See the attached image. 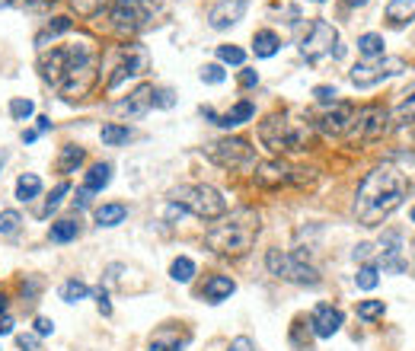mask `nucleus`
I'll list each match as a JSON object with an SVG mask.
<instances>
[{"instance_id":"obj_50","label":"nucleus","mask_w":415,"mask_h":351,"mask_svg":"<svg viewBox=\"0 0 415 351\" xmlns=\"http://www.w3.org/2000/svg\"><path fill=\"white\" fill-rule=\"evenodd\" d=\"M352 256H354V262H364V259H371V256H374V246H371V243H358Z\"/></svg>"},{"instance_id":"obj_32","label":"nucleus","mask_w":415,"mask_h":351,"mask_svg":"<svg viewBox=\"0 0 415 351\" xmlns=\"http://www.w3.org/2000/svg\"><path fill=\"white\" fill-rule=\"evenodd\" d=\"M169 278H173V281H179V284H189L195 278V262L189 259V256H179V259L169 265Z\"/></svg>"},{"instance_id":"obj_20","label":"nucleus","mask_w":415,"mask_h":351,"mask_svg":"<svg viewBox=\"0 0 415 351\" xmlns=\"http://www.w3.org/2000/svg\"><path fill=\"white\" fill-rule=\"evenodd\" d=\"M233 290H236L233 278H227V275H211L208 281H205V300L208 303H221V300H227Z\"/></svg>"},{"instance_id":"obj_56","label":"nucleus","mask_w":415,"mask_h":351,"mask_svg":"<svg viewBox=\"0 0 415 351\" xmlns=\"http://www.w3.org/2000/svg\"><path fill=\"white\" fill-rule=\"evenodd\" d=\"M36 137H38V131H23V141H26V144H32Z\"/></svg>"},{"instance_id":"obj_25","label":"nucleus","mask_w":415,"mask_h":351,"mask_svg":"<svg viewBox=\"0 0 415 351\" xmlns=\"http://www.w3.org/2000/svg\"><path fill=\"white\" fill-rule=\"evenodd\" d=\"M83 157H87L83 147H77V144H64L61 154H58V163H55L58 173H74V169L83 163Z\"/></svg>"},{"instance_id":"obj_47","label":"nucleus","mask_w":415,"mask_h":351,"mask_svg":"<svg viewBox=\"0 0 415 351\" xmlns=\"http://www.w3.org/2000/svg\"><path fill=\"white\" fill-rule=\"evenodd\" d=\"M51 332H55V323H51L48 316H38L36 320V335L42 339V335H51Z\"/></svg>"},{"instance_id":"obj_11","label":"nucleus","mask_w":415,"mask_h":351,"mask_svg":"<svg viewBox=\"0 0 415 351\" xmlns=\"http://www.w3.org/2000/svg\"><path fill=\"white\" fill-rule=\"evenodd\" d=\"M147 23V4L144 0H115L112 4V29L118 36H135Z\"/></svg>"},{"instance_id":"obj_2","label":"nucleus","mask_w":415,"mask_h":351,"mask_svg":"<svg viewBox=\"0 0 415 351\" xmlns=\"http://www.w3.org/2000/svg\"><path fill=\"white\" fill-rule=\"evenodd\" d=\"M262 230V217L253 208H240L224 224L211 227L205 234V246L217 256H246L256 246V236Z\"/></svg>"},{"instance_id":"obj_36","label":"nucleus","mask_w":415,"mask_h":351,"mask_svg":"<svg viewBox=\"0 0 415 351\" xmlns=\"http://www.w3.org/2000/svg\"><path fill=\"white\" fill-rule=\"evenodd\" d=\"M68 192H70V185H68V182H58V185H55V192H51V195H48V201H45L42 217H48L51 211H58V204L64 201V195H68Z\"/></svg>"},{"instance_id":"obj_23","label":"nucleus","mask_w":415,"mask_h":351,"mask_svg":"<svg viewBox=\"0 0 415 351\" xmlns=\"http://www.w3.org/2000/svg\"><path fill=\"white\" fill-rule=\"evenodd\" d=\"M387 19H390V26H406L415 19V0H390L387 4Z\"/></svg>"},{"instance_id":"obj_4","label":"nucleus","mask_w":415,"mask_h":351,"mask_svg":"<svg viewBox=\"0 0 415 351\" xmlns=\"http://www.w3.org/2000/svg\"><path fill=\"white\" fill-rule=\"evenodd\" d=\"M176 208L189 211V214L201 217V221H217V217L227 214V201L214 185H179V189L169 192Z\"/></svg>"},{"instance_id":"obj_31","label":"nucleus","mask_w":415,"mask_h":351,"mask_svg":"<svg viewBox=\"0 0 415 351\" xmlns=\"http://www.w3.org/2000/svg\"><path fill=\"white\" fill-rule=\"evenodd\" d=\"M131 137H135V131L128 128V125H103V144H109V147H118V144H128Z\"/></svg>"},{"instance_id":"obj_61","label":"nucleus","mask_w":415,"mask_h":351,"mask_svg":"<svg viewBox=\"0 0 415 351\" xmlns=\"http://www.w3.org/2000/svg\"><path fill=\"white\" fill-rule=\"evenodd\" d=\"M409 214H412V221H415V208H412V211H409Z\"/></svg>"},{"instance_id":"obj_55","label":"nucleus","mask_w":415,"mask_h":351,"mask_svg":"<svg viewBox=\"0 0 415 351\" xmlns=\"http://www.w3.org/2000/svg\"><path fill=\"white\" fill-rule=\"evenodd\" d=\"M36 122H38V135H42V131H48V128H51V118H45V115H38Z\"/></svg>"},{"instance_id":"obj_9","label":"nucleus","mask_w":415,"mask_h":351,"mask_svg":"<svg viewBox=\"0 0 415 351\" xmlns=\"http://www.w3.org/2000/svg\"><path fill=\"white\" fill-rule=\"evenodd\" d=\"M211 163H217L221 169H253L256 167V150L249 147V141L243 137H221V141L208 144Z\"/></svg>"},{"instance_id":"obj_17","label":"nucleus","mask_w":415,"mask_h":351,"mask_svg":"<svg viewBox=\"0 0 415 351\" xmlns=\"http://www.w3.org/2000/svg\"><path fill=\"white\" fill-rule=\"evenodd\" d=\"M256 185H262V189H278V185L291 182V167L281 160H266V163H256Z\"/></svg>"},{"instance_id":"obj_30","label":"nucleus","mask_w":415,"mask_h":351,"mask_svg":"<svg viewBox=\"0 0 415 351\" xmlns=\"http://www.w3.org/2000/svg\"><path fill=\"white\" fill-rule=\"evenodd\" d=\"M358 51L367 58V61L384 58V36H377V32H364V36L358 38Z\"/></svg>"},{"instance_id":"obj_8","label":"nucleus","mask_w":415,"mask_h":351,"mask_svg":"<svg viewBox=\"0 0 415 351\" xmlns=\"http://www.w3.org/2000/svg\"><path fill=\"white\" fill-rule=\"evenodd\" d=\"M335 45H339L335 26L326 23V19H313V23L307 26V36L300 38V55H304L307 61L320 64V61H326V58L342 55V48H335Z\"/></svg>"},{"instance_id":"obj_18","label":"nucleus","mask_w":415,"mask_h":351,"mask_svg":"<svg viewBox=\"0 0 415 351\" xmlns=\"http://www.w3.org/2000/svg\"><path fill=\"white\" fill-rule=\"evenodd\" d=\"M201 115L211 118V122H214V125H221V128H227V131H230V128H240L243 122H249V118L256 115V105L243 99V103H236L233 109L227 112V115H217L214 109H201Z\"/></svg>"},{"instance_id":"obj_26","label":"nucleus","mask_w":415,"mask_h":351,"mask_svg":"<svg viewBox=\"0 0 415 351\" xmlns=\"http://www.w3.org/2000/svg\"><path fill=\"white\" fill-rule=\"evenodd\" d=\"M125 217H128V208H125V204H118V201L96 208V224H100V227H118Z\"/></svg>"},{"instance_id":"obj_51","label":"nucleus","mask_w":415,"mask_h":351,"mask_svg":"<svg viewBox=\"0 0 415 351\" xmlns=\"http://www.w3.org/2000/svg\"><path fill=\"white\" fill-rule=\"evenodd\" d=\"M96 303H100L103 316H109V313H112V303H109V294H105V290H103V288H100V290H96Z\"/></svg>"},{"instance_id":"obj_21","label":"nucleus","mask_w":415,"mask_h":351,"mask_svg":"<svg viewBox=\"0 0 415 351\" xmlns=\"http://www.w3.org/2000/svg\"><path fill=\"white\" fill-rule=\"evenodd\" d=\"M70 26H74V19H70V16H55L51 23H45V29L36 36V45H38V48H48V42H55L58 36L70 32Z\"/></svg>"},{"instance_id":"obj_24","label":"nucleus","mask_w":415,"mask_h":351,"mask_svg":"<svg viewBox=\"0 0 415 351\" xmlns=\"http://www.w3.org/2000/svg\"><path fill=\"white\" fill-rule=\"evenodd\" d=\"M278 48H281V38L275 36L272 29H259V32L253 36V51H256V58H272Z\"/></svg>"},{"instance_id":"obj_52","label":"nucleus","mask_w":415,"mask_h":351,"mask_svg":"<svg viewBox=\"0 0 415 351\" xmlns=\"http://www.w3.org/2000/svg\"><path fill=\"white\" fill-rule=\"evenodd\" d=\"M90 195H93V192L80 189V192H77V198H74V204H77V208H87V204H90Z\"/></svg>"},{"instance_id":"obj_12","label":"nucleus","mask_w":415,"mask_h":351,"mask_svg":"<svg viewBox=\"0 0 415 351\" xmlns=\"http://www.w3.org/2000/svg\"><path fill=\"white\" fill-rule=\"evenodd\" d=\"M93 83H96V61H93V55H90V58H80V61L70 64L68 77H64V83L58 90L68 99H80V96H87Z\"/></svg>"},{"instance_id":"obj_35","label":"nucleus","mask_w":415,"mask_h":351,"mask_svg":"<svg viewBox=\"0 0 415 351\" xmlns=\"http://www.w3.org/2000/svg\"><path fill=\"white\" fill-rule=\"evenodd\" d=\"M217 58H221L224 64H233V68H243V61H246V51L236 48V45H221L217 48Z\"/></svg>"},{"instance_id":"obj_42","label":"nucleus","mask_w":415,"mask_h":351,"mask_svg":"<svg viewBox=\"0 0 415 351\" xmlns=\"http://www.w3.org/2000/svg\"><path fill=\"white\" fill-rule=\"evenodd\" d=\"M173 103H176L173 90H154L150 93V105H157V109H173Z\"/></svg>"},{"instance_id":"obj_44","label":"nucleus","mask_w":415,"mask_h":351,"mask_svg":"<svg viewBox=\"0 0 415 351\" xmlns=\"http://www.w3.org/2000/svg\"><path fill=\"white\" fill-rule=\"evenodd\" d=\"M291 182L294 185H313L316 182V169H304V167L291 169Z\"/></svg>"},{"instance_id":"obj_37","label":"nucleus","mask_w":415,"mask_h":351,"mask_svg":"<svg viewBox=\"0 0 415 351\" xmlns=\"http://www.w3.org/2000/svg\"><path fill=\"white\" fill-rule=\"evenodd\" d=\"M70 6L77 16H96V13H103L105 0H70Z\"/></svg>"},{"instance_id":"obj_43","label":"nucleus","mask_w":415,"mask_h":351,"mask_svg":"<svg viewBox=\"0 0 415 351\" xmlns=\"http://www.w3.org/2000/svg\"><path fill=\"white\" fill-rule=\"evenodd\" d=\"M224 68L221 64H205V68H201V80L205 83H224Z\"/></svg>"},{"instance_id":"obj_38","label":"nucleus","mask_w":415,"mask_h":351,"mask_svg":"<svg viewBox=\"0 0 415 351\" xmlns=\"http://www.w3.org/2000/svg\"><path fill=\"white\" fill-rule=\"evenodd\" d=\"M32 112H36L32 99H10V115L16 118V122H26V118H32Z\"/></svg>"},{"instance_id":"obj_59","label":"nucleus","mask_w":415,"mask_h":351,"mask_svg":"<svg viewBox=\"0 0 415 351\" xmlns=\"http://www.w3.org/2000/svg\"><path fill=\"white\" fill-rule=\"evenodd\" d=\"M348 4H358L361 6V4H367V0H348Z\"/></svg>"},{"instance_id":"obj_57","label":"nucleus","mask_w":415,"mask_h":351,"mask_svg":"<svg viewBox=\"0 0 415 351\" xmlns=\"http://www.w3.org/2000/svg\"><path fill=\"white\" fill-rule=\"evenodd\" d=\"M16 4V0H0V10H4V6H13Z\"/></svg>"},{"instance_id":"obj_7","label":"nucleus","mask_w":415,"mask_h":351,"mask_svg":"<svg viewBox=\"0 0 415 351\" xmlns=\"http://www.w3.org/2000/svg\"><path fill=\"white\" fill-rule=\"evenodd\" d=\"M90 55H93V48H90L87 42H77V45H70V48H51L38 58V74H42L45 83L61 87L64 77H68V70H70V64L80 61V58H90Z\"/></svg>"},{"instance_id":"obj_33","label":"nucleus","mask_w":415,"mask_h":351,"mask_svg":"<svg viewBox=\"0 0 415 351\" xmlns=\"http://www.w3.org/2000/svg\"><path fill=\"white\" fill-rule=\"evenodd\" d=\"M87 294H90V288L83 281H77V278H70V281L61 284V300L64 303H77V300H83Z\"/></svg>"},{"instance_id":"obj_58","label":"nucleus","mask_w":415,"mask_h":351,"mask_svg":"<svg viewBox=\"0 0 415 351\" xmlns=\"http://www.w3.org/2000/svg\"><path fill=\"white\" fill-rule=\"evenodd\" d=\"M4 307H6V297H4V294H0V310H4Z\"/></svg>"},{"instance_id":"obj_46","label":"nucleus","mask_w":415,"mask_h":351,"mask_svg":"<svg viewBox=\"0 0 415 351\" xmlns=\"http://www.w3.org/2000/svg\"><path fill=\"white\" fill-rule=\"evenodd\" d=\"M313 96L320 99V103H335L339 90H335V87H316V90H313Z\"/></svg>"},{"instance_id":"obj_28","label":"nucleus","mask_w":415,"mask_h":351,"mask_svg":"<svg viewBox=\"0 0 415 351\" xmlns=\"http://www.w3.org/2000/svg\"><path fill=\"white\" fill-rule=\"evenodd\" d=\"M77 234H80V224L70 221V217L55 221V224H51V230H48L51 243H70V240H77Z\"/></svg>"},{"instance_id":"obj_54","label":"nucleus","mask_w":415,"mask_h":351,"mask_svg":"<svg viewBox=\"0 0 415 351\" xmlns=\"http://www.w3.org/2000/svg\"><path fill=\"white\" fill-rule=\"evenodd\" d=\"M29 10H38V6H45V4H55V0H23Z\"/></svg>"},{"instance_id":"obj_14","label":"nucleus","mask_w":415,"mask_h":351,"mask_svg":"<svg viewBox=\"0 0 415 351\" xmlns=\"http://www.w3.org/2000/svg\"><path fill=\"white\" fill-rule=\"evenodd\" d=\"M352 118H354L352 103H332V109H326L320 115L316 128H320L326 137H345L348 128H352Z\"/></svg>"},{"instance_id":"obj_53","label":"nucleus","mask_w":415,"mask_h":351,"mask_svg":"<svg viewBox=\"0 0 415 351\" xmlns=\"http://www.w3.org/2000/svg\"><path fill=\"white\" fill-rule=\"evenodd\" d=\"M13 332V320L10 316H0V339H4V335H10Z\"/></svg>"},{"instance_id":"obj_10","label":"nucleus","mask_w":415,"mask_h":351,"mask_svg":"<svg viewBox=\"0 0 415 351\" xmlns=\"http://www.w3.org/2000/svg\"><path fill=\"white\" fill-rule=\"evenodd\" d=\"M406 70V61L403 58H374V61H361V64H354L352 70H348V77H352V83L354 87H377L380 80H390V77H396V74H403Z\"/></svg>"},{"instance_id":"obj_60","label":"nucleus","mask_w":415,"mask_h":351,"mask_svg":"<svg viewBox=\"0 0 415 351\" xmlns=\"http://www.w3.org/2000/svg\"><path fill=\"white\" fill-rule=\"evenodd\" d=\"M4 160H6V157H4V154H0V169H4Z\"/></svg>"},{"instance_id":"obj_41","label":"nucleus","mask_w":415,"mask_h":351,"mask_svg":"<svg viewBox=\"0 0 415 351\" xmlns=\"http://www.w3.org/2000/svg\"><path fill=\"white\" fill-rule=\"evenodd\" d=\"M396 122L399 125H415V93H409V99H403V105L396 109Z\"/></svg>"},{"instance_id":"obj_40","label":"nucleus","mask_w":415,"mask_h":351,"mask_svg":"<svg viewBox=\"0 0 415 351\" xmlns=\"http://www.w3.org/2000/svg\"><path fill=\"white\" fill-rule=\"evenodd\" d=\"M19 224H23V217H19V211H0V234L10 236L19 230Z\"/></svg>"},{"instance_id":"obj_1","label":"nucleus","mask_w":415,"mask_h":351,"mask_svg":"<svg viewBox=\"0 0 415 351\" xmlns=\"http://www.w3.org/2000/svg\"><path fill=\"white\" fill-rule=\"evenodd\" d=\"M406 195H409V179H406V173H399L396 167L384 163V167H374L371 173L361 179L352 214L361 227H380L406 201Z\"/></svg>"},{"instance_id":"obj_22","label":"nucleus","mask_w":415,"mask_h":351,"mask_svg":"<svg viewBox=\"0 0 415 351\" xmlns=\"http://www.w3.org/2000/svg\"><path fill=\"white\" fill-rule=\"evenodd\" d=\"M150 93H154V87H137L128 99H125V103H118V112H128V115H144V112L150 109Z\"/></svg>"},{"instance_id":"obj_15","label":"nucleus","mask_w":415,"mask_h":351,"mask_svg":"<svg viewBox=\"0 0 415 351\" xmlns=\"http://www.w3.org/2000/svg\"><path fill=\"white\" fill-rule=\"evenodd\" d=\"M246 6L249 0H217L208 10V26L211 29H230V26H236L246 16Z\"/></svg>"},{"instance_id":"obj_19","label":"nucleus","mask_w":415,"mask_h":351,"mask_svg":"<svg viewBox=\"0 0 415 351\" xmlns=\"http://www.w3.org/2000/svg\"><path fill=\"white\" fill-rule=\"evenodd\" d=\"M192 342V335L182 332V329H157L154 335H150V351H182Z\"/></svg>"},{"instance_id":"obj_45","label":"nucleus","mask_w":415,"mask_h":351,"mask_svg":"<svg viewBox=\"0 0 415 351\" xmlns=\"http://www.w3.org/2000/svg\"><path fill=\"white\" fill-rule=\"evenodd\" d=\"M227 351H259V345H256L253 339H246V335H236V339L230 342Z\"/></svg>"},{"instance_id":"obj_6","label":"nucleus","mask_w":415,"mask_h":351,"mask_svg":"<svg viewBox=\"0 0 415 351\" xmlns=\"http://www.w3.org/2000/svg\"><path fill=\"white\" fill-rule=\"evenodd\" d=\"M390 131V109L384 105H364V109H354L352 128H348V144H374Z\"/></svg>"},{"instance_id":"obj_34","label":"nucleus","mask_w":415,"mask_h":351,"mask_svg":"<svg viewBox=\"0 0 415 351\" xmlns=\"http://www.w3.org/2000/svg\"><path fill=\"white\" fill-rule=\"evenodd\" d=\"M377 281H380L377 265H361L358 275H354V284H358L361 290H374V288H377Z\"/></svg>"},{"instance_id":"obj_27","label":"nucleus","mask_w":415,"mask_h":351,"mask_svg":"<svg viewBox=\"0 0 415 351\" xmlns=\"http://www.w3.org/2000/svg\"><path fill=\"white\" fill-rule=\"evenodd\" d=\"M109 182H112V167L109 163H96V167L87 173V179H83V189L87 192H103Z\"/></svg>"},{"instance_id":"obj_49","label":"nucleus","mask_w":415,"mask_h":351,"mask_svg":"<svg viewBox=\"0 0 415 351\" xmlns=\"http://www.w3.org/2000/svg\"><path fill=\"white\" fill-rule=\"evenodd\" d=\"M240 87L243 90L259 87V74H256V70H243V74H240Z\"/></svg>"},{"instance_id":"obj_62","label":"nucleus","mask_w":415,"mask_h":351,"mask_svg":"<svg viewBox=\"0 0 415 351\" xmlns=\"http://www.w3.org/2000/svg\"><path fill=\"white\" fill-rule=\"evenodd\" d=\"M313 4H322V0H313Z\"/></svg>"},{"instance_id":"obj_39","label":"nucleus","mask_w":415,"mask_h":351,"mask_svg":"<svg viewBox=\"0 0 415 351\" xmlns=\"http://www.w3.org/2000/svg\"><path fill=\"white\" fill-rule=\"evenodd\" d=\"M358 316L361 320H380V316H384V300H361L358 303Z\"/></svg>"},{"instance_id":"obj_13","label":"nucleus","mask_w":415,"mask_h":351,"mask_svg":"<svg viewBox=\"0 0 415 351\" xmlns=\"http://www.w3.org/2000/svg\"><path fill=\"white\" fill-rule=\"evenodd\" d=\"M150 68V55L144 45H125L122 48V64L115 68V74L109 77V90H118L125 80H131V77L144 74V70Z\"/></svg>"},{"instance_id":"obj_5","label":"nucleus","mask_w":415,"mask_h":351,"mask_svg":"<svg viewBox=\"0 0 415 351\" xmlns=\"http://www.w3.org/2000/svg\"><path fill=\"white\" fill-rule=\"evenodd\" d=\"M266 265L275 278L281 281H294V284H320V271L313 265H307V253H285V249H268Z\"/></svg>"},{"instance_id":"obj_48","label":"nucleus","mask_w":415,"mask_h":351,"mask_svg":"<svg viewBox=\"0 0 415 351\" xmlns=\"http://www.w3.org/2000/svg\"><path fill=\"white\" fill-rule=\"evenodd\" d=\"M16 345L23 348V351H36V348H38V335H29V332H26V335H16Z\"/></svg>"},{"instance_id":"obj_29","label":"nucleus","mask_w":415,"mask_h":351,"mask_svg":"<svg viewBox=\"0 0 415 351\" xmlns=\"http://www.w3.org/2000/svg\"><path fill=\"white\" fill-rule=\"evenodd\" d=\"M38 192H42V179L36 173H23L16 179V198L19 201H32V198H38Z\"/></svg>"},{"instance_id":"obj_16","label":"nucleus","mask_w":415,"mask_h":351,"mask_svg":"<svg viewBox=\"0 0 415 351\" xmlns=\"http://www.w3.org/2000/svg\"><path fill=\"white\" fill-rule=\"evenodd\" d=\"M339 329H342V310L332 307V303H320L310 313V332L316 339H332Z\"/></svg>"},{"instance_id":"obj_3","label":"nucleus","mask_w":415,"mask_h":351,"mask_svg":"<svg viewBox=\"0 0 415 351\" xmlns=\"http://www.w3.org/2000/svg\"><path fill=\"white\" fill-rule=\"evenodd\" d=\"M259 141L275 157L288 150H307L313 141V122L294 112H272L266 122H259Z\"/></svg>"}]
</instances>
